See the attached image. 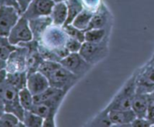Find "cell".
Here are the masks:
<instances>
[{"instance_id": "27", "label": "cell", "mask_w": 154, "mask_h": 127, "mask_svg": "<svg viewBox=\"0 0 154 127\" xmlns=\"http://www.w3.org/2000/svg\"><path fill=\"white\" fill-rule=\"evenodd\" d=\"M63 27H64V29H65V31H66L69 37L76 39V40H79L82 42H85V31L81 30L79 28L73 26L72 24L64 25Z\"/></svg>"}, {"instance_id": "1", "label": "cell", "mask_w": 154, "mask_h": 127, "mask_svg": "<svg viewBox=\"0 0 154 127\" xmlns=\"http://www.w3.org/2000/svg\"><path fill=\"white\" fill-rule=\"evenodd\" d=\"M68 39L69 36L63 26L52 24L43 33L39 42L54 51L62 59L70 53L66 48Z\"/></svg>"}, {"instance_id": "28", "label": "cell", "mask_w": 154, "mask_h": 127, "mask_svg": "<svg viewBox=\"0 0 154 127\" xmlns=\"http://www.w3.org/2000/svg\"><path fill=\"white\" fill-rule=\"evenodd\" d=\"M81 2L85 9L95 13L99 9V7H101L103 1V0H81Z\"/></svg>"}, {"instance_id": "32", "label": "cell", "mask_w": 154, "mask_h": 127, "mask_svg": "<svg viewBox=\"0 0 154 127\" xmlns=\"http://www.w3.org/2000/svg\"><path fill=\"white\" fill-rule=\"evenodd\" d=\"M0 6H5V7H13L20 11L17 0H0ZM21 13V11H20Z\"/></svg>"}, {"instance_id": "15", "label": "cell", "mask_w": 154, "mask_h": 127, "mask_svg": "<svg viewBox=\"0 0 154 127\" xmlns=\"http://www.w3.org/2000/svg\"><path fill=\"white\" fill-rule=\"evenodd\" d=\"M52 24L53 22H52V18L50 17V16L36 17V18L29 20V25L33 33L34 40L39 42L43 33Z\"/></svg>"}, {"instance_id": "11", "label": "cell", "mask_w": 154, "mask_h": 127, "mask_svg": "<svg viewBox=\"0 0 154 127\" xmlns=\"http://www.w3.org/2000/svg\"><path fill=\"white\" fill-rule=\"evenodd\" d=\"M54 4V0H33L22 16L28 20L50 16Z\"/></svg>"}, {"instance_id": "25", "label": "cell", "mask_w": 154, "mask_h": 127, "mask_svg": "<svg viewBox=\"0 0 154 127\" xmlns=\"http://www.w3.org/2000/svg\"><path fill=\"white\" fill-rule=\"evenodd\" d=\"M19 100L25 110H31L35 105L34 95L27 88V87L19 90Z\"/></svg>"}, {"instance_id": "18", "label": "cell", "mask_w": 154, "mask_h": 127, "mask_svg": "<svg viewBox=\"0 0 154 127\" xmlns=\"http://www.w3.org/2000/svg\"><path fill=\"white\" fill-rule=\"evenodd\" d=\"M67 7V20L64 25L72 24L75 17L78 16L85 8L81 2V0H66L65 1Z\"/></svg>"}, {"instance_id": "14", "label": "cell", "mask_w": 154, "mask_h": 127, "mask_svg": "<svg viewBox=\"0 0 154 127\" xmlns=\"http://www.w3.org/2000/svg\"><path fill=\"white\" fill-rule=\"evenodd\" d=\"M109 116L112 126H131L132 121L137 117L132 109L129 110H112L109 111Z\"/></svg>"}, {"instance_id": "4", "label": "cell", "mask_w": 154, "mask_h": 127, "mask_svg": "<svg viewBox=\"0 0 154 127\" xmlns=\"http://www.w3.org/2000/svg\"><path fill=\"white\" fill-rule=\"evenodd\" d=\"M0 97L6 105V112L13 113L22 121L25 109L19 100V90L7 79L0 82Z\"/></svg>"}, {"instance_id": "24", "label": "cell", "mask_w": 154, "mask_h": 127, "mask_svg": "<svg viewBox=\"0 0 154 127\" xmlns=\"http://www.w3.org/2000/svg\"><path fill=\"white\" fill-rule=\"evenodd\" d=\"M16 48L17 45L12 44L8 36L0 35V58L7 60Z\"/></svg>"}, {"instance_id": "22", "label": "cell", "mask_w": 154, "mask_h": 127, "mask_svg": "<svg viewBox=\"0 0 154 127\" xmlns=\"http://www.w3.org/2000/svg\"><path fill=\"white\" fill-rule=\"evenodd\" d=\"M7 79L18 90L24 88L27 85V72L22 71V72H14V73H8L7 75Z\"/></svg>"}, {"instance_id": "21", "label": "cell", "mask_w": 154, "mask_h": 127, "mask_svg": "<svg viewBox=\"0 0 154 127\" xmlns=\"http://www.w3.org/2000/svg\"><path fill=\"white\" fill-rule=\"evenodd\" d=\"M111 33L105 29L91 28L85 31V42H100L107 37H110Z\"/></svg>"}, {"instance_id": "17", "label": "cell", "mask_w": 154, "mask_h": 127, "mask_svg": "<svg viewBox=\"0 0 154 127\" xmlns=\"http://www.w3.org/2000/svg\"><path fill=\"white\" fill-rule=\"evenodd\" d=\"M67 7L65 2L55 3L52 12L50 14V17L52 18V22L54 25L63 26L67 20Z\"/></svg>"}, {"instance_id": "29", "label": "cell", "mask_w": 154, "mask_h": 127, "mask_svg": "<svg viewBox=\"0 0 154 127\" xmlns=\"http://www.w3.org/2000/svg\"><path fill=\"white\" fill-rule=\"evenodd\" d=\"M83 43L84 42H80L79 40H76V39L69 37V39L67 41V43H66V48H67V50L69 51L70 53H72V52H79L81 48H82Z\"/></svg>"}, {"instance_id": "30", "label": "cell", "mask_w": 154, "mask_h": 127, "mask_svg": "<svg viewBox=\"0 0 154 127\" xmlns=\"http://www.w3.org/2000/svg\"><path fill=\"white\" fill-rule=\"evenodd\" d=\"M131 126H134V127H149V126H152V124L145 117H136L132 121V123H131Z\"/></svg>"}, {"instance_id": "2", "label": "cell", "mask_w": 154, "mask_h": 127, "mask_svg": "<svg viewBox=\"0 0 154 127\" xmlns=\"http://www.w3.org/2000/svg\"><path fill=\"white\" fill-rule=\"evenodd\" d=\"M136 94V83L134 73L127 79L123 86L114 95L110 103L105 106L108 111L131 109L133 97Z\"/></svg>"}, {"instance_id": "37", "label": "cell", "mask_w": 154, "mask_h": 127, "mask_svg": "<svg viewBox=\"0 0 154 127\" xmlns=\"http://www.w3.org/2000/svg\"><path fill=\"white\" fill-rule=\"evenodd\" d=\"M153 54H154V53H153Z\"/></svg>"}, {"instance_id": "3", "label": "cell", "mask_w": 154, "mask_h": 127, "mask_svg": "<svg viewBox=\"0 0 154 127\" xmlns=\"http://www.w3.org/2000/svg\"><path fill=\"white\" fill-rule=\"evenodd\" d=\"M48 79L50 86L69 92L81 79L72 72L64 68L60 62H57L54 67L45 75Z\"/></svg>"}, {"instance_id": "35", "label": "cell", "mask_w": 154, "mask_h": 127, "mask_svg": "<svg viewBox=\"0 0 154 127\" xmlns=\"http://www.w3.org/2000/svg\"><path fill=\"white\" fill-rule=\"evenodd\" d=\"M6 68H7V60L0 58V71L6 70Z\"/></svg>"}, {"instance_id": "7", "label": "cell", "mask_w": 154, "mask_h": 127, "mask_svg": "<svg viewBox=\"0 0 154 127\" xmlns=\"http://www.w3.org/2000/svg\"><path fill=\"white\" fill-rule=\"evenodd\" d=\"M60 63L80 79H83L94 68V65L89 63L79 52L69 53L61 59Z\"/></svg>"}, {"instance_id": "20", "label": "cell", "mask_w": 154, "mask_h": 127, "mask_svg": "<svg viewBox=\"0 0 154 127\" xmlns=\"http://www.w3.org/2000/svg\"><path fill=\"white\" fill-rule=\"evenodd\" d=\"M93 16H94L93 12H90L86 9H84L78 16L75 17V19L72 21V25L77 28L81 29V30L86 31L90 27Z\"/></svg>"}, {"instance_id": "31", "label": "cell", "mask_w": 154, "mask_h": 127, "mask_svg": "<svg viewBox=\"0 0 154 127\" xmlns=\"http://www.w3.org/2000/svg\"><path fill=\"white\" fill-rule=\"evenodd\" d=\"M148 99H149V105H148V109L145 118H147L153 126L154 125V101L150 100L149 97Z\"/></svg>"}, {"instance_id": "16", "label": "cell", "mask_w": 154, "mask_h": 127, "mask_svg": "<svg viewBox=\"0 0 154 127\" xmlns=\"http://www.w3.org/2000/svg\"><path fill=\"white\" fill-rule=\"evenodd\" d=\"M148 105H149L148 94L136 92L132 100L131 109L135 113L137 117H146Z\"/></svg>"}, {"instance_id": "12", "label": "cell", "mask_w": 154, "mask_h": 127, "mask_svg": "<svg viewBox=\"0 0 154 127\" xmlns=\"http://www.w3.org/2000/svg\"><path fill=\"white\" fill-rule=\"evenodd\" d=\"M112 25H113L112 14L108 8V7L105 5V3L103 2L99 9L95 13H94L89 29L91 28L105 29L107 32L111 33Z\"/></svg>"}, {"instance_id": "19", "label": "cell", "mask_w": 154, "mask_h": 127, "mask_svg": "<svg viewBox=\"0 0 154 127\" xmlns=\"http://www.w3.org/2000/svg\"><path fill=\"white\" fill-rule=\"evenodd\" d=\"M90 127H108L112 126V123L109 116V111L104 107L102 111L97 113L95 116L90 120L86 124Z\"/></svg>"}, {"instance_id": "6", "label": "cell", "mask_w": 154, "mask_h": 127, "mask_svg": "<svg viewBox=\"0 0 154 127\" xmlns=\"http://www.w3.org/2000/svg\"><path fill=\"white\" fill-rule=\"evenodd\" d=\"M110 37L105 38L100 42H85L79 53L92 65L95 66L103 60L109 53Z\"/></svg>"}, {"instance_id": "13", "label": "cell", "mask_w": 154, "mask_h": 127, "mask_svg": "<svg viewBox=\"0 0 154 127\" xmlns=\"http://www.w3.org/2000/svg\"><path fill=\"white\" fill-rule=\"evenodd\" d=\"M27 88L31 91V93L35 96L50 87V83L48 79L40 71H35L30 74H27Z\"/></svg>"}, {"instance_id": "9", "label": "cell", "mask_w": 154, "mask_h": 127, "mask_svg": "<svg viewBox=\"0 0 154 127\" xmlns=\"http://www.w3.org/2000/svg\"><path fill=\"white\" fill-rule=\"evenodd\" d=\"M21 16L20 11L13 7L0 6V35L8 37Z\"/></svg>"}, {"instance_id": "36", "label": "cell", "mask_w": 154, "mask_h": 127, "mask_svg": "<svg viewBox=\"0 0 154 127\" xmlns=\"http://www.w3.org/2000/svg\"><path fill=\"white\" fill-rule=\"evenodd\" d=\"M54 3H59V2H65L66 0H54Z\"/></svg>"}, {"instance_id": "33", "label": "cell", "mask_w": 154, "mask_h": 127, "mask_svg": "<svg viewBox=\"0 0 154 127\" xmlns=\"http://www.w3.org/2000/svg\"><path fill=\"white\" fill-rule=\"evenodd\" d=\"M33 1V0H17V3L21 11V14H23L28 7V6L30 5V3Z\"/></svg>"}, {"instance_id": "23", "label": "cell", "mask_w": 154, "mask_h": 127, "mask_svg": "<svg viewBox=\"0 0 154 127\" xmlns=\"http://www.w3.org/2000/svg\"><path fill=\"white\" fill-rule=\"evenodd\" d=\"M24 126L41 127L44 124V118L30 110H25L24 118L22 120Z\"/></svg>"}, {"instance_id": "10", "label": "cell", "mask_w": 154, "mask_h": 127, "mask_svg": "<svg viewBox=\"0 0 154 127\" xmlns=\"http://www.w3.org/2000/svg\"><path fill=\"white\" fill-rule=\"evenodd\" d=\"M8 39L14 45H18L19 43L32 41L34 37L29 25V20L21 16L17 23L12 28L8 35Z\"/></svg>"}, {"instance_id": "26", "label": "cell", "mask_w": 154, "mask_h": 127, "mask_svg": "<svg viewBox=\"0 0 154 127\" xmlns=\"http://www.w3.org/2000/svg\"><path fill=\"white\" fill-rule=\"evenodd\" d=\"M3 126H24V123L13 113L5 112L0 116V127Z\"/></svg>"}, {"instance_id": "8", "label": "cell", "mask_w": 154, "mask_h": 127, "mask_svg": "<svg viewBox=\"0 0 154 127\" xmlns=\"http://www.w3.org/2000/svg\"><path fill=\"white\" fill-rule=\"evenodd\" d=\"M28 48L23 44L17 45L16 50L7 59V71L8 73L26 71V59Z\"/></svg>"}, {"instance_id": "34", "label": "cell", "mask_w": 154, "mask_h": 127, "mask_svg": "<svg viewBox=\"0 0 154 127\" xmlns=\"http://www.w3.org/2000/svg\"><path fill=\"white\" fill-rule=\"evenodd\" d=\"M6 112V105L3 102V100L0 97V116H1Z\"/></svg>"}, {"instance_id": "5", "label": "cell", "mask_w": 154, "mask_h": 127, "mask_svg": "<svg viewBox=\"0 0 154 127\" xmlns=\"http://www.w3.org/2000/svg\"><path fill=\"white\" fill-rule=\"evenodd\" d=\"M136 92L149 94L154 90V54L134 72Z\"/></svg>"}]
</instances>
